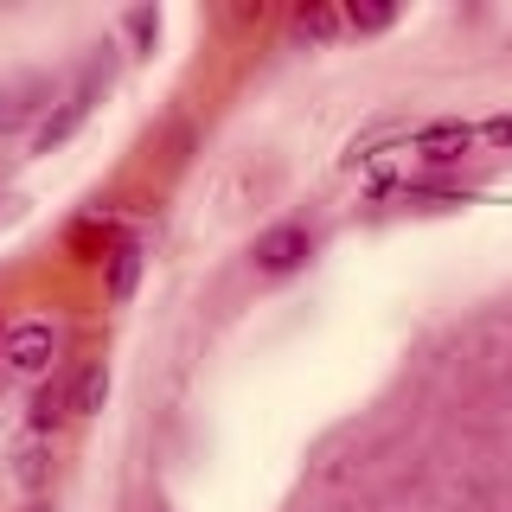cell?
Wrapping results in <instances>:
<instances>
[{
    "mask_svg": "<svg viewBox=\"0 0 512 512\" xmlns=\"http://www.w3.org/2000/svg\"><path fill=\"white\" fill-rule=\"evenodd\" d=\"M103 90H109V58H96L90 71L77 77V90L64 96V109H58V116H45V122H39V135H32V154H52V148H64V141H71L77 128H84V116L96 109V96H103Z\"/></svg>",
    "mask_w": 512,
    "mask_h": 512,
    "instance_id": "1",
    "label": "cell"
},
{
    "mask_svg": "<svg viewBox=\"0 0 512 512\" xmlns=\"http://www.w3.org/2000/svg\"><path fill=\"white\" fill-rule=\"evenodd\" d=\"M308 256H314L308 224H276V231L256 237V269H263V276H288V269H301Z\"/></svg>",
    "mask_w": 512,
    "mask_h": 512,
    "instance_id": "2",
    "label": "cell"
},
{
    "mask_svg": "<svg viewBox=\"0 0 512 512\" xmlns=\"http://www.w3.org/2000/svg\"><path fill=\"white\" fill-rule=\"evenodd\" d=\"M52 359H58V333L45 327V320H26V327L7 333V365L13 372H45Z\"/></svg>",
    "mask_w": 512,
    "mask_h": 512,
    "instance_id": "3",
    "label": "cell"
},
{
    "mask_svg": "<svg viewBox=\"0 0 512 512\" xmlns=\"http://www.w3.org/2000/svg\"><path fill=\"white\" fill-rule=\"evenodd\" d=\"M45 96H52L45 77H13V84H0V135H7V128H20L32 109L45 103Z\"/></svg>",
    "mask_w": 512,
    "mask_h": 512,
    "instance_id": "4",
    "label": "cell"
},
{
    "mask_svg": "<svg viewBox=\"0 0 512 512\" xmlns=\"http://www.w3.org/2000/svg\"><path fill=\"white\" fill-rule=\"evenodd\" d=\"M64 391H71V416H90V410H103V397H109V365H103V359L77 365V372L64 378Z\"/></svg>",
    "mask_w": 512,
    "mask_h": 512,
    "instance_id": "5",
    "label": "cell"
},
{
    "mask_svg": "<svg viewBox=\"0 0 512 512\" xmlns=\"http://www.w3.org/2000/svg\"><path fill=\"white\" fill-rule=\"evenodd\" d=\"M71 250L84 256V263H109V256L122 250V237H116V224H109V218H77L71 224Z\"/></svg>",
    "mask_w": 512,
    "mask_h": 512,
    "instance_id": "6",
    "label": "cell"
},
{
    "mask_svg": "<svg viewBox=\"0 0 512 512\" xmlns=\"http://www.w3.org/2000/svg\"><path fill=\"white\" fill-rule=\"evenodd\" d=\"M141 263H148V256H141V244H135V237H122V250L103 263V288H109V301H128V295H135Z\"/></svg>",
    "mask_w": 512,
    "mask_h": 512,
    "instance_id": "7",
    "label": "cell"
},
{
    "mask_svg": "<svg viewBox=\"0 0 512 512\" xmlns=\"http://www.w3.org/2000/svg\"><path fill=\"white\" fill-rule=\"evenodd\" d=\"M45 474H52V461H45V436L32 429V436L13 448V480H20V487H39Z\"/></svg>",
    "mask_w": 512,
    "mask_h": 512,
    "instance_id": "8",
    "label": "cell"
},
{
    "mask_svg": "<svg viewBox=\"0 0 512 512\" xmlns=\"http://www.w3.org/2000/svg\"><path fill=\"white\" fill-rule=\"evenodd\" d=\"M295 26L308 32V39H333V32L346 26V13H333V7H301V13H295Z\"/></svg>",
    "mask_w": 512,
    "mask_h": 512,
    "instance_id": "9",
    "label": "cell"
},
{
    "mask_svg": "<svg viewBox=\"0 0 512 512\" xmlns=\"http://www.w3.org/2000/svg\"><path fill=\"white\" fill-rule=\"evenodd\" d=\"M391 20H397L391 7H346V26H352V32H384Z\"/></svg>",
    "mask_w": 512,
    "mask_h": 512,
    "instance_id": "10",
    "label": "cell"
},
{
    "mask_svg": "<svg viewBox=\"0 0 512 512\" xmlns=\"http://www.w3.org/2000/svg\"><path fill=\"white\" fill-rule=\"evenodd\" d=\"M474 135H480V141H493V148H512V116H493V122H480Z\"/></svg>",
    "mask_w": 512,
    "mask_h": 512,
    "instance_id": "11",
    "label": "cell"
},
{
    "mask_svg": "<svg viewBox=\"0 0 512 512\" xmlns=\"http://www.w3.org/2000/svg\"><path fill=\"white\" fill-rule=\"evenodd\" d=\"M128 26H135V39H141V45H154V32H160V13H148V7H141Z\"/></svg>",
    "mask_w": 512,
    "mask_h": 512,
    "instance_id": "12",
    "label": "cell"
},
{
    "mask_svg": "<svg viewBox=\"0 0 512 512\" xmlns=\"http://www.w3.org/2000/svg\"><path fill=\"white\" fill-rule=\"evenodd\" d=\"M20 205H26V199H13V192H0V224H13V218H20Z\"/></svg>",
    "mask_w": 512,
    "mask_h": 512,
    "instance_id": "13",
    "label": "cell"
},
{
    "mask_svg": "<svg viewBox=\"0 0 512 512\" xmlns=\"http://www.w3.org/2000/svg\"><path fill=\"white\" fill-rule=\"evenodd\" d=\"M154 512H167V506H154Z\"/></svg>",
    "mask_w": 512,
    "mask_h": 512,
    "instance_id": "14",
    "label": "cell"
}]
</instances>
